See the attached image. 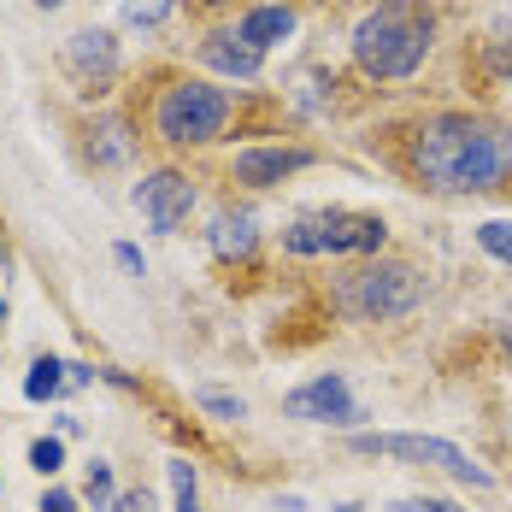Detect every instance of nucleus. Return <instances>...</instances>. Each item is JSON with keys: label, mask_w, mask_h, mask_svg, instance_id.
<instances>
[{"label": "nucleus", "mask_w": 512, "mask_h": 512, "mask_svg": "<svg viewBox=\"0 0 512 512\" xmlns=\"http://www.w3.org/2000/svg\"><path fill=\"white\" fill-rule=\"evenodd\" d=\"M412 165L442 195H483L512 171V130L471 112H442L418 130Z\"/></svg>", "instance_id": "f257e3e1"}, {"label": "nucleus", "mask_w": 512, "mask_h": 512, "mask_svg": "<svg viewBox=\"0 0 512 512\" xmlns=\"http://www.w3.org/2000/svg\"><path fill=\"white\" fill-rule=\"evenodd\" d=\"M430 12L424 0H383L354 24V65L365 77H412L430 53Z\"/></svg>", "instance_id": "f03ea898"}, {"label": "nucleus", "mask_w": 512, "mask_h": 512, "mask_svg": "<svg viewBox=\"0 0 512 512\" xmlns=\"http://www.w3.org/2000/svg\"><path fill=\"white\" fill-rule=\"evenodd\" d=\"M224 124H230V95L201 83V77L171 83L154 106V130H159V142H171V148H206V142L224 136Z\"/></svg>", "instance_id": "7ed1b4c3"}, {"label": "nucleus", "mask_w": 512, "mask_h": 512, "mask_svg": "<svg viewBox=\"0 0 512 512\" xmlns=\"http://www.w3.org/2000/svg\"><path fill=\"white\" fill-rule=\"evenodd\" d=\"M383 236H389L383 218L330 206V212H307V218H295V224L283 230V248H289V254H377Z\"/></svg>", "instance_id": "20e7f679"}, {"label": "nucleus", "mask_w": 512, "mask_h": 512, "mask_svg": "<svg viewBox=\"0 0 512 512\" xmlns=\"http://www.w3.org/2000/svg\"><path fill=\"white\" fill-rule=\"evenodd\" d=\"M354 454H389V460L436 465V471H448L454 483H471V489H489V483H495L471 454H460V448L442 442V436H354Z\"/></svg>", "instance_id": "39448f33"}, {"label": "nucleus", "mask_w": 512, "mask_h": 512, "mask_svg": "<svg viewBox=\"0 0 512 512\" xmlns=\"http://www.w3.org/2000/svg\"><path fill=\"white\" fill-rule=\"evenodd\" d=\"M354 312L359 318H407L418 307V295H424V277L401 265V259H377V265H365L354 277Z\"/></svg>", "instance_id": "423d86ee"}, {"label": "nucleus", "mask_w": 512, "mask_h": 512, "mask_svg": "<svg viewBox=\"0 0 512 512\" xmlns=\"http://www.w3.org/2000/svg\"><path fill=\"white\" fill-rule=\"evenodd\" d=\"M283 412L289 418H301V424H330V430H354L359 418V401L348 395V383L336 377V371H324V377H312V383H301L289 401H283Z\"/></svg>", "instance_id": "0eeeda50"}, {"label": "nucleus", "mask_w": 512, "mask_h": 512, "mask_svg": "<svg viewBox=\"0 0 512 512\" xmlns=\"http://www.w3.org/2000/svg\"><path fill=\"white\" fill-rule=\"evenodd\" d=\"M136 206H142V218L154 224L159 236H171V230L189 218V206H195V183H189L183 171H148V177L136 183Z\"/></svg>", "instance_id": "6e6552de"}, {"label": "nucleus", "mask_w": 512, "mask_h": 512, "mask_svg": "<svg viewBox=\"0 0 512 512\" xmlns=\"http://www.w3.org/2000/svg\"><path fill=\"white\" fill-rule=\"evenodd\" d=\"M312 154L307 148H242L236 154V183H248V189H277L283 177H295V171H307Z\"/></svg>", "instance_id": "1a4fd4ad"}, {"label": "nucleus", "mask_w": 512, "mask_h": 512, "mask_svg": "<svg viewBox=\"0 0 512 512\" xmlns=\"http://www.w3.org/2000/svg\"><path fill=\"white\" fill-rule=\"evenodd\" d=\"M201 59L218 71V77H236V83H254L259 71H265V53L248 48L236 30H212V36L201 42Z\"/></svg>", "instance_id": "9d476101"}, {"label": "nucleus", "mask_w": 512, "mask_h": 512, "mask_svg": "<svg viewBox=\"0 0 512 512\" xmlns=\"http://www.w3.org/2000/svg\"><path fill=\"white\" fill-rule=\"evenodd\" d=\"M65 65H71L83 83H95V89H101L106 77L118 71V36H112V30H77V36H71V48H65Z\"/></svg>", "instance_id": "9b49d317"}, {"label": "nucleus", "mask_w": 512, "mask_h": 512, "mask_svg": "<svg viewBox=\"0 0 512 512\" xmlns=\"http://www.w3.org/2000/svg\"><path fill=\"white\" fill-rule=\"evenodd\" d=\"M236 36H242L248 48L265 53V48H277V42L295 36V12H289V6H254V12L236 24Z\"/></svg>", "instance_id": "f8f14e48"}, {"label": "nucleus", "mask_w": 512, "mask_h": 512, "mask_svg": "<svg viewBox=\"0 0 512 512\" xmlns=\"http://www.w3.org/2000/svg\"><path fill=\"white\" fill-rule=\"evenodd\" d=\"M259 248V224L248 212H218L212 218V254L218 259H248Z\"/></svg>", "instance_id": "ddd939ff"}, {"label": "nucleus", "mask_w": 512, "mask_h": 512, "mask_svg": "<svg viewBox=\"0 0 512 512\" xmlns=\"http://www.w3.org/2000/svg\"><path fill=\"white\" fill-rule=\"evenodd\" d=\"M59 389H65V365H59V359H36L30 377H24V395H30V401H53Z\"/></svg>", "instance_id": "4468645a"}, {"label": "nucleus", "mask_w": 512, "mask_h": 512, "mask_svg": "<svg viewBox=\"0 0 512 512\" xmlns=\"http://www.w3.org/2000/svg\"><path fill=\"white\" fill-rule=\"evenodd\" d=\"M171 495H177V512H201V501H195V465L189 460H171Z\"/></svg>", "instance_id": "2eb2a0df"}, {"label": "nucleus", "mask_w": 512, "mask_h": 512, "mask_svg": "<svg viewBox=\"0 0 512 512\" xmlns=\"http://www.w3.org/2000/svg\"><path fill=\"white\" fill-rule=\"evenodd\" d=\"M477 242H483L495 259H507V265H512V224H507V218H489V224L477 230Z\"/></svg>", "instance_id": "dca6fc26"}, {"label": "nucleus", "mask_w": 512, "mask_h": 512, "mask_svg": "<svg viewBox=\"0 0 512 512\" xmlns=\"http://www.w3.org/2000/svg\"><path fill=\"white\" fill-rule=\"evenodd\" d=\"M30 465H36L42 477H53V471L65 465V442H59V436H42V442L30 448Z\"/></svg>", "instance_id": "f3484780"}, {"label": "nucleus", "mask_w": 512, "mask_h": 512, "mask_svg": "<svg viewBox=\"0 0 512 512\" xmlns=\"http://www.w3.org/2000/svg\"><path fill=\"white\" fill-rule=\"evenodd\" d=\"M89 501H95V512L112 507V465H106V460L89 465Z\"/></svg>", "instance_id": "a211bd4d"}, {"label": "nucleus", "mask_w": 512, "mask_h": 512, "mask_svg": "<svg viewBox=\"0 0 512 512\" xmlns=\"http://www.w3.org/2000/svg\"><path fill=\"white\" fill-rule=\"evenodd\" d=\"M195 401H201L212 418H242V401H236V395H224V389H201Z\"/></svg>", "instance_id": "6ab92c4d"}, {"label": "nucleus", "mask_w": 512, "mask_h": 512, "mask_svg": "<svg viewBox=\"0 0 512 512\" xmlns=\"http://www.w3.org/2000/svg\"><path fill=\"white\" fill-rule=\"evenodd\" d=\"M171 12V0H130L124 6V24H159Z\"/></svg>", "instance_id": "aec40b11"}, {"label": "nucleus", "mask_w": 512, "mask_h": 512, "mask_svg": "<svg viewBox=\"0 0 512 512\" xmlns=\"http://www.w3.org/2000/svg\"><path fill=\"white\" fill-rule=\"evenodd\" d=\"M389 512H465L454 501H436V495H407V501H395Z\"/></svg>", "instance_id": "412c9836"}, {"label": "nucleus", "mask_w": 512, "mask_h": 512, "mask_svg": "<svg viewBox=\"0 0 512 512\" xmlns=\"http://www.w3.org/2000/svg\"><path fill=\"white\" fill-rule=\"evenodd\" d=\"M101 512H154V501H148V489H136V495H112V507Z\"/></svg>", "instance_id": "4be33fe9"}, {"label": "nucleus", "mask_w": 512, "mask_h": 512, "mask_svg": "<svg viewBox=\"0 0 512 512\" xmlns=\"http://www.w3.org/2000/svg\"><path fill=\"white\" fill-rule=\"evenodd\" d=\"M112 259H118V265H124L130 277H142V271H148V265H142V248H136V242H118V248H112Z\"/></svg>", "instance_id": "5701e85b"}, {"label": "nucleus", "mask_w": 512, "mask_h": 512, "mask_svg": "<svg viewBox=\"0 0 512 512\" xmlns=\"http://www.w3.org/2000/svg\"><path fill=\"white\" fill-rule=\"evenodd\" d=\"M42 512H77V501H71L65 489H48V501H42Z\"/></svg>", "instance_id": "b1692460"}, {"label": "nucleus", "mask_w": 512, "mask_h": 512, "mask_svg": "<svg viewBox=\"0 0 512 512\" xmlns=\"http://www.w3.org/2000/svg\"><path fill=\"white\" fill-rule=\"evenodd\" d=\"M495 71L512 83V42H501V48H495Z\"/></svg>", "instance_id": "393cba45"}, {"label": "nucleus", "mask_w": 512, "mask_h": 512, "mask_svg": "<svg viewBox=\"0 0 512 512\" xmlns=\"http://www.w3.org/2000/svg\"><path fill=\"white\" fill-rule=\"evenodd\" d=\"M36 6H48V12H53V6H65V0H36Z\"/></svg>", "instance_id": "a878e982"}, {"label": "nucleus", "mask_w": 512, "mask_h": 512, "mask_svg": "<svg viewBox=\"0 0 512 512\" xmlns=\"http://www.w3.org/2000/svg\"><path fill=\"white\" fill-rule=\"evenodd\" d=\"M0 330H6V301H0Z\"/></svg>", "instance_id": "bb28decb"}, {"label": "nucleus", "mask_w": 512, "mask_h": 512, "mask_svg": "<svg viewBox=\"0 0 512 512\" xmlns=\"http://www.w3.org/2000/svg\"><path fill=\"white\" fill-rule=\"evenodd\" d=\"M201 6H230V0H201Z\"/></svg>", "instance_id": "cd10ccee"}]
</instances>
